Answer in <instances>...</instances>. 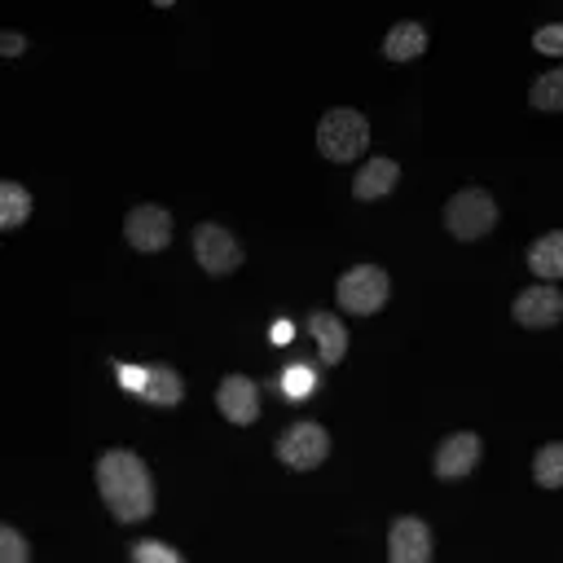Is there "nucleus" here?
I'll use <instances>...</instances> for the list:
<instances>
[{
	"instance_id": "24",
	"label": "nucleus",
	"mask_w": 563,
	"mask_h": 563,
	"mask_svg": "<svg viewBox=\"0 0 563 563\" xmlns=\"http://www.w3.org/2000/svg\"><path fill=\"white\" fill-rule=\"evenodd\" d=\"M114 374H119V383H123L132 396L145 391V365H114Z\"/></svg>"
},
{
	"instance_id": "18",
	"label": "nucleus",
	"mask_w": 563,
	"mask_h": 563,
	"mask_svg": "<svg viewBox=\"0 0 563 563\" xmlns=\"http://www.w3.org/2000/svg\"><path fill=\"white\" fill-rule=\"evenodd\" d=\"M31 216V194L18 180H0V229H18Z\"/></svg>"
},
{
	"instance_id": "22",
	"label": "nucleus",
	"mask_w": 563,
	"mask_h": 563,
	"mask_svg": "<svg viewBox=\"0 0 563 563\" xmlns=\"http://www.w3.org/2000/svg\"><path fill=\"white\" fill-rule=\"evenodd\" d=\"M132 563H185V554L172 550L167 541H136L132 545Z\"/></svg>"
},
{
	"instance_id": "8",
	"label": "nucleus",
	"mask_w": 563,
	"mask_h": 563,
	"mask_svg": "<svg viewBox=\"0 0 563 563\" xmlns=\"http://www.w3.org/2000/svg\"><path fill=\"white\" fill-rule=\"evenodd\" d=\"M510 317H515V325H523V330H550V325L563 321V290L550 286V282H537V286H528V290L515 295Z\"/></svg>"
},
{
	"instance_id": "10",
	"label": "nucleus",
	"mask_w": 563,
	"mask_h": 563,
	"mask_svg": "<svg viewBox=\"0 0 563 563\" xmlns=\"http://www.w3.org/2000/svg\"><path fill=\"white\" fill-rule=\"evenodd\" d=\"M387 559L391 563H431V528L418 515H396L387 532Z\"/></svg>"
},
{
	"instance_id": "19",
	"label": "nucleus",
	"mask_w": 563,
	"mask_h": 563,
	"mask_svg": "<svg viewBox=\"0 0 563 563\" xmlns=\"http://www.w3.org/2000/svg\"><path fill=\"white\" fill-rule=\"evenodd\" d=\"M528 106L532 110H563V66L559 70H545L532 79L528 88Z\"/></svg>"
},
{
	"instance_id": "11",
	"label": "nucleus",
	"mask_w": 563,
	"mask_h": 563,
	"mask_svg": "<svg viewBox=\"0 0 563 563\" xmlns=\"http://www.w3.org/2000/svg\"><path fill=\"white\" fill-rule=\"evenodd\" d=\"M479 453H484V444H479L475 431H453V435L440 440V449L431 457V471L440 479H462V475H471L479 466Z\"/></svg>"
},
{
	"instance_id": "14",
	"label": "nucleus",
	"mask_w": 563,
	"mask_h": 563,
	"mask_svg": "<svg viewBox=\"0 0 563 563\" xmlns=\"http://www.w3.org/2000/svg\"><path fill=\"white\" fill-rule=\"evenodd\" d=\"M308 330H312L317 352H321L325 365H339V361L347 356V325H343L334 312H312V317H308Z\"/></svg>"
},
{
	"instance_id": "26",
	"label": "nucleus",
	"mask_w": 563,
	"mask_h": 563,
	"mask_svg": "<svg viewBox=\"0 0 563 563\" xmlns=\"http://www.w3.org/2000/svg\"><path fill=\"white\" fill-rule=\"evenodd\" d=\"M290 334H295V330H290V325H286V321H277V325H273V339H277V343H286V339H290Z\"/></svg>"
},
{
	"instance_id": "12",
	"label": "nucleus",
	"mask_w": 563,
	"mask_h": 563,
	"mask_svg": "<svg viewBox=\"0 0 563 563\" xmlns=\"http://www.w3.org/2000/svg\"><path fill=\"white\" fill-rule=\"evenodd\" d=\"M141 400L145 405H158V409L180 405L185 400V378L167 361H154V365H145V391H141Z\"/></svg>"
},
{
	"instance_id": "16",
	"label": "nucleus",
	"mask_w": 563,
	"mask_h": 563,
	"mask_svg": "<svg viewBox=\"0 0 563 563\" xmlns=\"http://www.w3.org/2000/svg\"><path fill=\"white\" fill-rule=\"evenodd\" d=\"M427 26L422 22H396L387 35H383V57L387 62H413L427 53Z\"/></svg>"
},
{
	"instance_id": "25",
	"label": "nucleus",
	"mask_w": 563,
	"mask_h": 563,
	"mask_svg": "<svg viewBox=\"0 0 563 563\" xmlns=\"http://www.w3.org/2000/svg\"><path fill=\"white\" fill-rule=\"evenodd\" d=\"M22 48H26V40H22L18 31H4V35H0V53H4V57H18Z\"/></svg>"
},
{
	"instance_id": "7",
	"label": "nucleus",
	"mask_w": 563,
	"mask_h": 563,
	"mask_svg": "<svg viewBox=\"0 0 563 563\" xmlns=\"http://www.w3.org/2000/svg\"><path fill=\"white\" fill-rule=\"evenodd\" d=\"M123 238H128V246L141 251V255L163 251V246L172 242V211L158 207V202H136V207L128 211V220H123Z\"/></svg>"
},
{
	"instance_id": "20",
	"label": "nucleus",
	"mask_w": 563,
	"mask_h": 563,
	"mask_svg": "<svg viewBox=\"0 0 563 563\" xmlns=\"http://www.w3.org/2000/svg\"><path fill=\"white\" fill-rule=\"evenodd\" d=\"M0 563H31V545L13 523H0Z\"/></svg>"
},
{
	"instance_id": "6",
	"label": "nucleus",
	"mask_w": 563,
	"mask_h": 563,
	"mask_svg": "<svg viewBox=\"0 0 563 563\" xmlns=\"http://www.w3.org/2000/svg\"><path fill=\"white\" fill-rule=\"evenodd\" d=\"M194 260L202 264V273L224 277V273H233L242 264V246L224 224L202 220V224H194Z\"/></svg>"
},
{
	"instance_id": "17",
	"label": "nucleus",
	"mask_w": 563,
	"mask_h": 563,
	"mask_svg": "<svg viewBox=\"0 0 563 563\" xmlns=\"http://www.w3.org/2000/svg\"><path fill=\"white\" fill-rule=\"evenodd\" d=\"M532 479L541 488H563V440H550L532 453Z\"/></svg>"
},
{
	"instance_id": "5",
	"label": "nucleus",
	"mask_w": 563,
	"mask_h": 563,
	"mask_svg": "<svg viewBox=\"0 0 563 563\" xmlns=\"http://www.w3.org/2000/svg\"><path fill=\"white\" fill-rule=\"evenodd\" d=\"M273 453L282 457V466H290V471H312V466H321L325 457H330V431L321 427V422H290L282 435H277V444H273Z\"/></svg>"
},
{
	"instance_id": "3",
	"label": "nucleus",
	"mask_w": 563,
	"mask_h": 563,
	"mask_svg": "<svg viewBox=\"0 0 563 563\" xmlns=\"http://www.w3.org/2000/svg\"><path fill=\"white\" fill-rule=\"evenodd\" d=\"M391 295V277L378 264H352L339 282H334V299L343 312L352 317H374Z\"/></svg>"
},
{
	"instance_id": "4",
	"label": "nucleus",
	"mask_w": 563,
	"mask_h": 563,
	"mask_svg": "<svg viewBox=\"0 0 563 563\" xmlns=\"http://www.w3.org/2000/svg\"><path fill=\"white\" fill-rule=\"evenodd\" d=\"M497 202H493V194L488 189H479V185H471V189H457L449 202H444V229L457 238V242H475V238H484L493 224H497Z\"/></svg>"
},
{
	"instance_id": "1",
	"label": "nucleus",
	"mask_w": 563,
	"mask_h": 563,
	"mask_svg": "<svg viewBox=\"0 0 563 563\" xmlns=\"http://www.w3.org/2000/svg\"><path fill=\"white\" fill-rule=\"evenodd\" d=\"M97 488H101L106 510L119 523H141L154 515V475L132 449L97 453Z\"/></svg>"
},
{
	"instance_id": "21",
	"label": "nucleus",
	"mask_w": 563,
	"mask_h": 563,
	"mask_svg": "<svg viewBox=\"0 0 563 563\" xmlns=\"http://www.w3.org/2000/svg\"><path fill=\"white\" fill-rule=\"evenodd\" d=\"M277 383H282L277 391H286L290 400H303V396H308V391L317 387V374H312L308 365H290V369H286V374H282Z\"/></svg>"
},
{
	"instance_id": "15",
	"label": "nucleus",
	"mask_w": 563,
	"mask_h": 563,
	"mask_svg": "<svg viewBox=\"0 0 563 563\" xmlns=\"http://www.w3.org/2000/svg\"><path fill=\"white\" fill-rule=\"evenodd\" d=\"M528 268L550 286L563 282V229H550L528 246Z\"/></svg>"
},
{
	"instance_id": "23",
	"label": "nucleus",
	"mask_w": 563,
	"mask_h": 563,
	"mask_svg": "<svg viewBox=\"0 0 563 563\" xmlns=\"http://www.w3.org/2000/svg\"><path fill=\"white\" fill-rule=\"evenodd\" d=\"M532 48L545 57H563V22H545L532 31Z\"/></svg>"
},
{
	"instance_id": "13",
	"label": "nucleus",
	"mask_w": 563,
	"mask_h": 563,
	"mask_svg": "<svg viewBox=\"0 0 563 563\" xmlns=\"http://www.w3.org/2000/svg\"><path fill=\"white\" fill-rule=\"evenodd\" d=\"M396 180H400V167H396L391 158H369V163L352 176V194H356L361 202H374V198L391 194V189H396Z\"/></svg>"
},
{
	"instance_id": "2",
	"label": "nucleus",
	"mask_w": 563,
	"mask_h": 563,
	"mask_svg": "<svg viewBox=\"0 0 563 563\" xmlns=\"http://www.w3.org/2000/svg\"><path fill=\"white\" fill-rule=\"evenodd\" d=\"M369 145V119L352 106H334L317 119V150L330 163H352Z\"/></svg>"
},
{
	"instance_id": "9",
	"label": "nucleus",
	"mask_w": 563,
	"mask_h": 563,
	"mask_svg": "<svg viewBox=\"0 0 563 563\" xmlns=\"http://www.w3.org/2000/svg\"><path fill=\"white\" fill-rule=\"evenodd\" d=\"M216 409L233 422V427H251L260 418V383L246 374H224L216 387Z\"/></svg>"
}]
</instances>
